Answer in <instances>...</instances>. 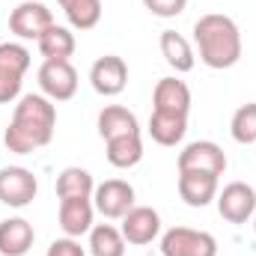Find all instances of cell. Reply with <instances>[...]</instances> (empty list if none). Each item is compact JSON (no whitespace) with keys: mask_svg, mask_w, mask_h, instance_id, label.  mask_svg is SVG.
Segmentation results:
<instances>
[{"mask_svg":"<svg viewBox=\"0 0 256 256\" xmlns=\"http://www.w3.org/2000/svg\"><path fill=\"white\" fill-rule=\"evenodd\" d=\"M54 128H57V108L48 96H21L15 110H12V122L3 134V143L9 152L15 155H33L36 149L48 146L54 140Z\"/></svg>","mask_w":256,"mask_h":256,"instance_id":"cell-1","label":"cell"},{"mask_svg":"<svg viewBox=\"0 0 256 256\" xmlns=\"http://www.w3.org/2000/svg\"><path fill=\"white\" fill-rule=\"evenodd\" d=\"M194 45L200 60L214 72L232 68L242 60V30L230 15L220 12H208L194 24Z\"/></svg>","mask_w":256,"mask_h":256,"instance_id":"cell-2","label":"cell"},{"mask_svg":"<svg viewBox=\"0 0 256 256\" xmlns=\"http://www.w3.org/2000/svg\"><path fill=\"white\" fill-rule=\"evenodd\" d=\"M164 256H218V238L206 230L173 226L161 236Z\"/></svg>","mask_w":256,"mask_h":256,"instance_id":"cell-3","label":"cell"},{"mask_svg":"<svg viewBox=\"0 0 256 256\" xmlns=\"http://www.w3.org/2000/svg\"><path fill=\"white\" fill-rule=\"evenodd\" d=\"M214 202H218V214L226 224H248L256 214V191L248 182L224 185V191H218Z\"/></svg>","mask_w":256,"mask_h":256,"instance_id":"cell-4","label":"cell"},{"mask_svg":"<svg viewBox=\"0 0 256 256\" xmlns=\"http://www.w3.org/2000/svg\"><path fill=\"white\" fill-rule=\"evenodd\" d=\"M39 90L51 102H68L78 92V72L68 60H45L39 66Z\"/></svg>","mask_w":256,"mask_h":256,"instance_id":"cell-5","label":"cell"},{"mask_svg":"<svg viewBox=\"0 0 256 256\" xmlns=\"http://www.w3.org/2000/svg\"><path fill=\"white\" fill-rule=\"evenodd\" d=\"M54 24V15L45 3L39 0H24L18 3L12 12H9V30L18 36V39H33L39 42V36Z\"/></svg>","mask_w":256,"mask_h":256,"instance_id":"cell-6","label":"cell"},{"mask_svg":"<svg viewBox=\"0 0 256 256\" xmlns=\"http://www.w3.org/2000/svg\"><path fill=\"white\" fill-rule=\"evenodd\" d=\"M92 206L108 220H122L128 212L134 208V188L128 185L126 179H108V182L96 185Z\"/></svg>","mask_w":256,"mask_h":256,"instance_id":"cell-7","label":"cell"},{"mask_svg":"<svg viewBox=\"0 0 256 256\" xmlns=\"http://www.w3.org/2000/svg\"><path fill=\"white\" fill-rule=\"evenodd\" d=\"M39 182L27 167H3L0 170V202L9 208H24L36 200Z\"/></svg>","mask_w":256,"mask_h":256,"instance_id":"cell-8","label":"cell"},{"mask_svg":"<svg viewBox=\"0 0 256 256\" xmlns=\"http://www.w3.org/2000/svg\"><path fill=\"white\" fill-rule=\"evenodd\" d=\"M179 170H200L212 176H224L226 170V152L214 140H194L179 152Z\"/></svg>","mask_w":256,"mask_h":256,"instance_id":"cell-9","label":"cell"},{"mask_svg":"<svg viewBox=\"0 0 256 256\" xmlns=\"http://www.w3.org/2000/svg\"><path fill=\"white\" fill-rule=\"evenodd\" d=\"M90 84H92V90L98 92V96H104V98H114V96H120L122 90L128 86V66L122 57H116V54H104V57H98L92 68H90Z\"/></svg>","mask_w":256,"mask_h":256,"instance_id":"cell-10","label":"cell"},{"mask_svg":"<svg viewBox=\"0 0 256 256\" xmlns=\"http://www.w3.org/2000/svg\"><path fill=\"white\" fill-rule=\"evenodd\" d=\"M120 230H122V238H126L128 244H137V248L152 244L161 236V214L152 206H134L122 218Z\"/></svg>","mask_w":256,"mask_h":256,"instance_id":"cell-11","label":"cell"},{"mask_svg":"<svg viewBox=\"0 0 256 256\" xmlns=\"http://www.w3.org/2000/svg\"><path fill=\"white\" fill-rule=\"evenodd\" d=\"M218 191H220L218 188V176L200 173V170H179V196L191 208H202V206L214 202Z\"/></svg>","mask_w":256,"mask_h":256,"instance_id":"cell-12","label":"cell"},{"mask_svg":"<svg viewBox=\"0 0 256 256\" xmlns=\"http://www.w3.org/2000/svg\"><path fill=\"white\" fill-rule=\"evenodd\" d=\"M96 206L86 196H74V200H60V230L68 238H80L86 236L96 224Z\"/></svg>","mask_w":256,"mask_h":256,"instance_id":"cell-13","label":"cell"},{"mask_svg":"<svg viewBox=\"0 0 256 256\" xmlns=\"http://www.w3.org/2000/svg\"><path fill=\"white\" fill-rule=\"evenodd\" d=\"M36 242V230L27 218L0 220V256H24Z\"/></svg>","mask_w":256,"mask_h":256,"instance_id":"cell-14","label":"cell"},{"mask_svg":"<svg viewBox=\"0 0 256 256\" xmlns=\"http://www.w3.org/2000/svg\"><path fill=\"white\" fill-rule=\"evenodd\" d=\"M152 110H167V114H191V90L179 78H161L152 92Z\"/></svg>","mask_w":256,"mask_h":256,"instance_id":"cell-15","label":"cell"},{"mask_svg":"<svg viewBox=\"0 0 256 256\" xmlns=\"http://www.w3.org/2000/svg\"><path fill=\"white\" fill-rule=\"evenodd\" d=\"M188 134V116L185 114H167V110H152L149 116V137L158 146H176Z\"/></svg>","mask_w":256,"mask_h":256,"instance_id":"cell-16","label":"cell"},{"mask_svg":"<svg viewBox=\"0 0 256 256\" xmlns=\"http://www.w3.org/2000/svg\"><path fill=\"white\" fill-rule=\"evenodd\" d=\"M161 57L167 60V66L173 72H179V74L191 72L194 66H196V54H194L191 42L182 33H176V30H164L161 33Z\"/></svg>","mask_w":256,"mask_h":256,"instance_id":"cell-17","label":"cell"},{"mask_svg":"<svg viewBox=\"0 0 256 256\" xmlns=\"http://www.w3.org/2000/svg\"><path fill=\"white\" fill-rule=\"evenodd\" d=\"M104 155H108V164L116 167V170H128V167H137L140 158H143V140L140 134H122V137H110L104 140Z\"/></svg>","mask_w":256,"mask_h":256,"instance_id":"cell-18","label":"cell"},{"mask_svg":"<svg viewBox=\"0 0 256 256\" xmlns=\"http://www.w3.org/2000/svg\"><path fill=\"white\" fill-rule=\"evenodd\" d=\"M98 134H102V140L122 137V134H140V126H137V116L128 108H122V104H108L98 114Z\"/></svg>","mask_w":256,"mask_h":256,"instance_id":"cell-19","label":"cell"},{"mask_svg":"<svg viewBox=\"0 0 256 256\" xmlns=\"http://www.w3.org/2000/svg\"><path fill=\"white\" fill-rule=\"evenodd\" d=\"M39 54L45 57V60H68L72 54H74V48H78V42H74V33L68 30V27H60V24H51L42 36H39Z\"/></svg>","mask_w":256,"mask_h":256,"instance_id":"cell-20","label":"cell"},{"mask_svg":"<svg viewBox=\"0 0 256 256\" xmlns=\"http://www.w3.org/2000/svg\"><path fill=\"white\" fill-rule=\"evenodd\" d=\"M92 191H96V179L84 167H66L57 176V196L60 200H74V196L92 200Z\"/></svg>","mask_w":256,"mask_h":256,"instance_id":"cell-21","label":"cell"},{"mask_svg":"<svg viewBox=\"0 0 256 256\" xmlns=\"http://www.w3.org/2000/svg\"><path fill=\"white\" fill-rule=\"evenodd\" d=\"M126 238L122 230L114 224H96L90 230V254L92 256H126Z\"/></svg>","mask_w":256,"mask_h":256,"instance_id":"cell-22","label":"cell"},{"mask_svg":"<svg viewBox=\"0 0 256 256\" xmlns=\"http://www.w3.org/2000/svg\"><path fill=\"white\" fill-rule=\"evenodd\" d=\"M74 30H92L102 21V0H57Z\"/></svg>","mask_w":256,"mask_h":256,"instance_id":"cell-23","label":"cell"},{"mask_svg":"<svg viewBox=\"0 0 256 256\" xmlns=\"http://www.w3.org/2000/svg\"><path fill=\"white\" fill-rule=\"evenodd\" d=\"M230 134H232V140H236V143H242V146L256 143V102L242 104V108L232 114Z\"/></svg>","mask_w":256,"mask_h":256,"instance_id":"cell-24","label":"cell"},{"mask_svg":"<svg viewBox=\"0 0 256 256\" xmlns=\"http://www.w3.org/2000/svg\"><path fill=\"white\" fill-rule=\"evenodd\" d=\"M0 68L3 72H15L24 78V72L30 68V51L18 42H3L0 45Z\"/></svg>","mask_w":256,"mask_h":256,"instance_id":"cell-25","label":"cell"},{"mask_svg":"<svg viewBox=\"0 0 256 256\" xmlns=\"http://www.w3.org/2000/svg\"><path fill=\"white\" fill-rule=\"evenodd\" d=\"M21 84H24L21 74L3 72V68H0V104H9V102L21 98Z\"/></svg>","mask_w":256,"mask_h":256,"instance_id":"cell-26","label":"cell"},{"mask_svg":"<svg viewBox=\"0 0 256 256\" xmlns=\"http://www.w3.org/2000/svg\"><path fill=\"white\" fill-rule=\"evenodd\" d=\"M143 6L155 15V18H176L185 12L188 0H143Z\"/></svg>","mask_w":256,"mask_h":256,"instance_id":"cell-27","label":"cell"},{"mask_svg":"<svg viewBox=\"0 0 256 256\" xmlns=\"http://www.w3.org/2000/svg\"><path fill=\"white\" fill-rule=\"evenodd\" d=\"M45 256H86V250L80 248V242L78 238H54L51 244H48V254Z\"/></svg>","mask_w":256,"mask_h":256,"instance_id":"cell-28","label":"cell"},{"mask_svg":"<svg viewBox=\"0 0 256 256\" xmlns=\"http://www.w3.org/2000/svg\"><path fill=\"white\" fill-rule=\"evenodd\" d=\"M254 232H256V214H254Z\"/></svg>","mask_w":256,"mask_h":256,"instance_id":"cell-29","label":"cell"}]
</instances>
